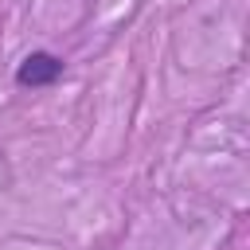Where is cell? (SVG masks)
<instances>
[{
  "label": "cell",
  "mask_w": 250,
  "mask_h": 250,
  "mask_svg": "<svg viewBox=\"0 0 250 250\" xmlns=\"http://www.w3.org/2000/svg\"><path fill=\"white\" fill-rule=\"evenodd\" d=\"M59 78H62V59L51 55V51H31V55L16 66V82H20V86H31V90L51 86V82H59Z\"/></svg>",
  "instance_id": "obj_1"
}]
</instances>
